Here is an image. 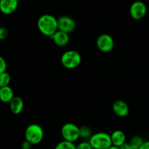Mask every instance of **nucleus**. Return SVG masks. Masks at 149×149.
<instances>
[{
	"label": "nucleus",
	"instance_id": "f257e3e1",
	"mask_svg": "<svg viewBox=\"0 0 149 149\" xmlns=\"http://www.w3.org/2000/svg\"><path fill=\"white\" fill-rule=\"evenodd\" d=\"M37 27L42 34L52 37L58 31V19L52 15H43L38 19Z\"/></svg>",
	"mask_w": 149,
	"mask_h": 149
},
{
	"label": "nucleus",
	"instance_id": "f03ea898",
	"mask_svg": "<svg viewBox=\"0 0 149 149\" xmlns=\"http://www.w3.org/2000/svg\"><path fill=\"white\" fill-rule=\"evenodd\" d=\"M89 142L93 149H108L113 146L111 135L103 132L93 134Z\"/></svg>",
	"mask_w": 149,
	"mask_h": 149
},
{
	"label": "nucleus",
	"instance_id": "7ed1b4c3",
	"mask_svg": "<svg viewBox=\"0 0 149 149\" xmlns=\"http://www.w3.org/2000/svg\"><path fill=\"white\" fill-rule=\"evenodd\" d=\"M44 138V130L40 125L31 124L25 130V139L32 145H36L42 142Z\"/></svg>",
	"mask_w": 149,
	"mask_h": 149
},
{
	"label": "nucleus",
	"instance_id": "20e7f679",
	"mask_svg": "<svg viewBox=\"0 0 149 149\" xmlns=\"http://www.w3.org/2000/svg\"><path fill=\"white\" fill-rule=\"evenodd\" d=\"M61 63L68 69L77 68L81 63V56L77 51L71 49L65 51L61 56Z\"/></svg>",
	"mask_w": 149,
	"mask_h": 149
},
{
	"label": "nucleus",
	"instance_id": "39448f33",
	"mask_svg": "<svg viewBox=\"0 0 149 149\" xmlns=\"http://www.w3.org/2000/svg\"><path fill=\"white\" fill-rule=\"evenodd\" d=\"M61 135L64 141L74 143L80 138V129L73 123H65L61 128Z\"/></svg>",
	"mask_w": 149,
	"mask_h": 149
},
{
	"label": "nucleus",
	"instance_id": "423d86ee",
	"mask_svg": "<svg viewBox=\"0 0 149 149\" xmlns=\"http://www.w3.org/2000/svg\"><path fill=\"white\" fill-rule=\"evenodd\" d=\"M96 45L99 50L107 53L111 52L114 47V41L113 37L108 33H103L97 37Z\"/></svg>",
	"mask_w": 149,
	"mask_h": 149
},
{
	"label": "nucleus",
	"instance_id": "0eeeda50",
	"mask_svg": "<svg viewBox=\"0 0 149 149\" xmlns=\"http://www.w3.org/2000/svg\"><path fill=\"white\" fill-rule=\"evenodd\" d=\"M147 13V7L145 3L141 1H136L132 4L130 9V13L132 19L141 20L145 17Z\"/></svg>",
	"mask_w": 149,
	"mask_h": 149
},
{
	"label": "nucleus",
	"instance_id": "6e6552de",
	"mask_svg": "<svg viewBox=\"0 0 149 149\" xmlns=\"http://www.w3.org/2000/svg\"><path fill=\"white\" fill-rule=\"evenodd\" d=\"M58 30L69 34L75 31L77 24L72 17L69 16H61L58 19Z\"/></svg>",
	"mask_w": 149,
	"mask_h": 149
},
{
	"label": "nucleus",
	"instance_id": "1a4fd4ad",
	"mask_svg": "<svg viewBox=\"0 0 149 149\" xmlns=\"http://www.w3.org/2000/svg\"><path fill=\"white\" fill-rule=\"evenodd\" d=\"M113 112L119 117H126L130 112V108L124 100H118L113 103L112 106Z\"/></svg>",
	"mask_w": 149,
	"mask_h": 149
},
{
	"label": "nucleus",
	"instance_id": "9d476101",
	"mask_svg": "<svg viewBox=\"0 0 149 149\" xmlns=\"http://www.w3.org/2000/svg\"><path fill=\"white\" fill-rule=\"evenodd\" d=\"M18 6V0H0V10L4 15L14 13Z\"/></svg>",
	"mask_w": 149,
	"mask_h": 149
},
{
	"label": "nucleus",
	"instance_id": "9b49d317",
	"mask_svg": "<svg viewBox=\"0 0 149 149\" xmlns=\"http://www.w3.org/2000/svg\"><path fill=\"white\" fill-rule=\"evenodd\" d=\"M53 40L55 44L58 47L66 46L69 42V34L65 32L58 30L56 33L50 37Z\"/></svg>",
	"mask_w": 149,
	"mask_h": 149
},
{
	"label": "nucleus",
	"instance_id": "f8f14e48",
	"mask_svg": "<svg viewBox=\"0 0 149 149\" xmlns=\"http://www.w3.org/2000/svg\"><path fill=\"white\" fill-rule=\"evenodd\" d=\"M111 138L112 145L114 146L121 148L126 143V135L125 132L119 130L113 131L111 135Z\"/></svg>",
	"mask_w": 149,
	"mask_h": 149
},
{
	"label": "nucleus",
	"instance_id": "ddd939ff",
	"mask_svg": "<svg viewBox=\"0 0 149 149\" xmlns=\"http://www.w3.org/2000/svg\"><path fill=\"white\" fill-rule=\"evenodd\" d=\"M24 108V102L23 100L19 96H15L14 98L10 103V111L14 114H20Z\"/></svg>",
	"mask_w": 149,
	"mask_h": 149
},
{
	"label": "nucleus",
	"instance_id": "4468645a",
	"mask_svg": "<svg viewBox=\"0 0 149 149\" xmlns=\"http://www.w3.org/2000/svg\"><path fill=\"white\" fill-rule=\"evenodd\" d=\"M15 97L14 91L10 86L0 87V99L3 103H10Z\"/></svg>",
	"mask_w": 149,
	"mask_h": 149
},
{
	"label": "nucleus",
	"instance_id": "2eb2a0df",
	"mask_svg": "<svg viewBox=\"0 0 149 149\" xmlns=\"http://www.w3.org/2000/svg\"><path fill=\"white\" fill-rule=\"evenodd\" d=\"M55 149H77V146L74 144V143L68 142L63 140L57 144Z\"/></svg>",
	"mask_w": 149,
	"mask_h": 149
},
{
	"label": "nucleus",
	"instance_id": "dca6fc26",
	"mask_svg": "<svg viewBox=\"0 0 149 149\" xmlns=\"http://www.w3.org/2000/svg\"><path fill=\"white\" fill-rule=\"evenodd\" d=\"M11 77L7 72L1 73L0 74V87L9 86Z\"/></svg>",
	"mask_w": 149,
	"mask_h": 149
},
{
	"label": "nucleus",
	"instance_id": "f3484780",
	"mask_svg": "<svg viewBox=\"0 0 149 149\" xmlns=\"http://www.w3.org/2000/svg\"><path fill=\"white\" fill-rule=\"evenodd\" d=\"M80 129V138H90L93 135L92 130L87 126H82L79 127Z\"/></svg>",
	"mask_w": 149,
	"mask_h": 149
},
{
	"label": "nucleus",
	"instance_id": "a211bd4d",
	"mask_svg": "<svg viewBox=\"0 0 149 149\" xmlns=\"http://www.w3.org/2000/svg\"><path fill=\"white\" fill-rule=\"evenodd\" d=\"M130 143L132 145L140 148V147L143 145V143H144V141H143V139L140 136H134V137H132V139H131L130 142Z\"/></svg>",
	"mask_w": 149,
	"mask_h": 149
},
{
	"label": "nucleus",
	"instance_id": "6ab92c4d",
	"mask_svg": "<svg viewBox=\"0 0 149 149\" xmlns=\"http://www.w3.org/2000/svg\"><path fill=\"white\" fill-rule=\"evenodd\" d=\"M7 62H6V61L4 59L3 57H0V74L1 73L7 72Z\"/></svg>",
	"mask_w": 149,
	"mask_h": 149
},
{
	"label": "nucleus",
	"instance_id": "aec40b11",
	"mask_svg": "<svg viewBox=\"0 0 149 149\" xmlns=\"http://www.w3.org/2000/svg\"><path fill=\"white\" fill-rule=\"evenodd\" d=\"M77 149H93L90 142H81L77 146Z\"/></svg>",
	"mask_w": 149,
	"mask_h": 149
},
{
	"label": "nucleus",
	"instance_id": "412c9836",
	"mask_svg": "<svg viewBox=\"0 0 149 149\" xmlns=\"http://www.w3.org/2000/svg\"><path fill=\"white\" fill-rule=\"evenodd\" d=\"M8 34H9L8 30H7L6 28L1 27V29H0V39L4 40V39H6V38L7 37Z\"/></svg>",
	"mask_w": 149,
	"mask_h": 149
},
{
	"label": "nucleus",
	"instance_id": "4be33fe9",
	"mask_svg": "<svg viewBox=\"0 0 149 149\" xmlns=\"http://www.w3.org/2000/svg\"><path fill=\"white\" fill-rule=\"evenodd\" d=\"M121 149H140V148L132 145L130 143H125L124 144L122 147H121Z\"/></svg>",
	"mask_w": 149,
	"mask_h": 149
},
{
	"label": "nucleus",
	"instance_id": "5701e85b",
	"mask_svg": "<svg viewBox=\"0 0 149 149\" xmlns=\"http://www.w3.org/2000/svg\"><path fill=\"white\" fill-rule=\"evenodd\" d=\"M32 144L30 143L29 141H25L24 142L22 143L21 145V149H31V148Z\"/></svg>",
	"mask_w": 149,
	"mask_h": 149
},
{
	"label": "nucleus",
	"instance_id": "b1692460",
	"mask_svg": "<svg viewBox=\"0 0 149 149\" xmlns=\"http://www.w3.org/2000/svg\"><path fill=\"white\" fill-rule=\"evenodd\" d=\"M140 149H149V141H144L143 145L140 147Z\"/></svg>",
	"mask_w": 149,
	"mask_h": 149
},
{
	"label": "nucleus",
	"instance_id": "393cba45",
	"mask_svg": "<svg viewBox=\"0 0 149 149\" xmlns=\"http://www.w3.org/2000/svg\"><path fill=\"white\" fill-rule=\"evenodd\" d=\"M108 149H121V148H119V147L114 146H111L110 148H108Z\"/></svg>",
	"mask_w": 149,
	"mask_h": 149
}]
</instances>
